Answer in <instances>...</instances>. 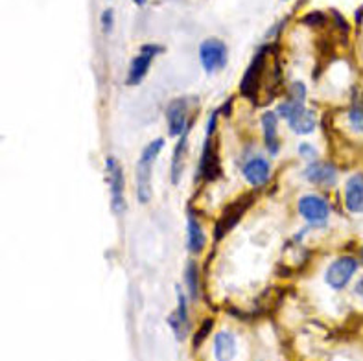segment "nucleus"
<instances>
[{
    "label": "nucleus",
    "instance_id": "obj_1",
    "mask_svg": "<svg viewBox=\"0 0 363 361\" xmlns=\"http://www.w3.org/2000/svg\"><path fill=\"white\" fill-rule=\"evenodd\" d=\"M279 115L284 116L290 128L299 135H308L315 129V116L303 106V101L290 100L279 107Z\"/></svg>",
    "mask_w": 363,
    "mask_h": 361
},
{
    "label": "nucleus",
    "instance_id": "obj_10",
    "mask_svg": "<svg viewBox=\"0 0 363 361\" xmlns=\"http://www.w3.org/2000/svg\"><path fill=\"white\" fill-rule=\"evenodd\" d=\"M304 177L313 184L332 187V184L336 183L337 172L334 166L327 165V162H315V165H310L308 168L304 170Z\"/></svg>",
    "mask_w": 363,
    "mask_h": 361
},
{
    "label": "nucleus",
    "instance_id": "obj_21",
    "mask_svg": "<svg viewBox=\"0 0 363 361\" xmlns=\"http://www.w3.org/2000/svg\"><path fill=\"white\" fill-rule=\"evenodd\" d=\"M211 328H212V319H207L201 325V328H199V332L196 334V338H194V347L198 348L199 345L203 343V338H207L208 332H211Z\"/></svg>",
    "mask_w": 363,
    "mask_h": 361
},
{
    "label": "nucleus",
    "instance_id": "obj_12",
    "mask_svg": "<svg viewBox=\"0 0 363 361\" xmlns=\"http://www.w3.org/2000/svg\"><path fill=\"white\" fill-rule=\"evenodd\" d=\"M345 206L349 212L363 214V177L354 175L347 181Z\"/></svg>",
    "mask_w": 363,
    "mask_h": 361
},
{
    "label": "nucleus",
    "instance_id": "obj_8",
    "mask_svg": "<svg viewBox=\"0 0 363 361\" xmlns=\"http://www.w3.org/2000/svg\"><path fill=\"white\" fill-rule=\"evenodd\" d=\"M247 205H249V199L247 197H244V199L236 201L235 205H230L229 209H225L223 216H221L220 220H218L216 231H214V236H216V240L223 238V236H225V234L229 233V231L233 229L236 223H238L240 218H242V214H244L245 209H247Z\"/></svg>",
    "mask_w": 363,
    "mask_h": 361
},
{
    "label": "nucleus",
    "instance_id": "obj_6",
    "mask_svg": "<svg viewBox=\"0 0 363 361\" xmlns=\"http://www.w3.org/2000/svg\"><path fill=\"white\" fill-rule=\"evenodd\" d=\"M266 48L258 52L253 61H251V65H249V69L245 70V76L242 79V92L245 96L253 98L257 94L258 87H260V78H262L264 67H266Z\"/></svg>",
    "mask_w": 363,
    "mask_h": 361
},
{
    "label": "nucleus",
    "instance_id": "obj_20",
    "mask_svg": "<svg viewBox=\"0 0 363 361\" xmlns=\"http://www.w3.org/2000/svg\"><path fill=\"white\" fill-rule=\"evenodd\" d=\"M349 122L354 131L363 133V107L354 106L349 111Z\"/></svg>",
    "mask_w": 363,
    "mask_h": 361
},
{
    "label": "nucleus",
    "instance_id": "obj_14",
    "mask_svg": "<svg viewBox=\"0 0 363 361\" xmlns=\"http://www.w3.org/2000/svg\"><path fill=\"white\" fill-rule=\"evenodd\" d=\"M201 174L207 181H214L220 175V159H218V153L214 146H212L211 138H207L205 146H203Z\"/></svg>",
    "mask_w": 363,
    "mask_h": 361
},
{
    "label": "nucleus",
    "instance_id": "obj_9",
    "mask_svg": "<svg viewBox=\"0 0 363 361\" xmlns=\"http://www.w3.org/2000/svg\"><path fill=\"white\" fill-rule=\"evenodd\" d=\"M186 116H189V107L184 100H174L166 111L168 118V131L172 137H179L186 129Z\"/></svg>",
    "mask_w": 363,
    "mask_h": 361
},
{
    "label": "nucleus",
    "instance_id": "obj_16",
    "mask_svg": "<svg viewBox=\"0 0 363 361\" xmlns=\"http://www.w3.org/2000/svg\"><path fill=\"white\" fill-rule=\"evenodd\" d=\"M214 354L218 361H230L236 354V339L229 332H220L214 339Z\"/></svg>",
    "mask_w": 363,
    "mask_h": 361
},
{
    "label": "nucleus",
    "instance_id": "obj_26",
    "mask_svg": "<svg viewBox=\"0 0 363 361\" xmlns=\"http://www.w3.org/2000/svg\"><path fill=\"white\" fill-rule=\"evenodd\" d=\"M354 291H356V295H359V297L363 299V277L358 280V284H356Z\"/></svg>",
    "mask_w": 363,
    "mask_h": 361
},
{
    "label": "nucleus",
    "instance_id": "obj_24",
    "mask_svg": "<svg viewBox=\"0 0 363 361\" xmlns=\"http://www.w3.org/2000/svg\"><path fill=\"white\" fill-rule=\"evenodd\" d=\"M101 26L106 32H111V26H113V9H106L101 13Z\"/></svg>",
    "mask_w": 363,
    "mask_h": 361
},
{
    "label": "nucleus",
    "instance_id": "obj_5",
    "mask_svg": "<svg viewBox=\"0 0 363 361\" xmlns=\"http://www.w3.org/2000/svg\"><path fill=\"white\" fill-rule=\"evenodd\" d=\"M107 174H109L111 196H113V211L122 214L125 209L124 201V174L115 159H107Z\"/></svg>",
    "mask_w": 363,
    "mask_h": 361
},
{
    "label": "nucleus",
    "instance_id": "obj_3",
    "mask_svg": "<svg viewBox=\"0 0 363 361\" xmlns=\"http://www.w3.org/2000/svg\"><path fill=\"white\" fill-rule=\"evenodd\" d=\"M199 61L203 69L207 72H214L218 69H223L227 63V48L225 45L218 39H207L199 46Z\"/></svg>",
    "mask_w": 363,
    "mask_h": 361
},
{
    "label": "nucleus",
    "instance_id": "obj_13",
    "mask_svg": "<svg viewBox=\"0 0 363 361\" xmlns=\"http://www.w3.org/2000/svg\"><path fill=\"white\" fill-rule=\"evenodd\" d=\"M152 162L140 157L137 168V192H138V201L147 203L152 197Z\"/></svg>",
    "mask_w": 363,
    "mask_h": 361
},
{
    "label": "nucleus",
    "instance_id": "obj_18",
    "mask_svg": "<svg viewBox=\"0 0 363 361\" xmlns=\"http://www.w3.org/2000/svg\"><path fill=\"white\" fill-rule=\"evenodd\" d=\"M184 157H186V135H183L179 144L175 146L174 157H172V183H179L184 168Z\"/></svg>",
    "mask_w": 363,
    "mask_h": 361
},
{
    "label": "nucleus",
    "instance_id": "obj_4",
    "mask_svg": "<svg viewBox=\"0 0 363 361\" xmlns=\"http://www.w3.org/2000/svg\"><path fill=\"white\" fill-rule=\"evenodd\" d=\"M299 212L308 223L323 225L327 223L328 216H330V206L323 197L304 196L299 201Z\"/></svg>",
    "mask_w": 363,
    "mask_h": 361
},
{
    "label": "nucleus",
    "instance_id": "obj_19",
    "mask_svg": "<svg viewBox=\"0 0 363 361\" xmlns=\"http://www.w3.org/2000/svg\"><path fill=\"white\" fill-rule=\"evenodd\" d=\"M184 279H186V288H189L190 297L196 299L198 297V288H199V280H198V267L194 262H190L186 265V274H184Z\"/></svg>",
    "mask_w": 363,
    "mask_h": 361
},
{
    "label": "nucleus",
    "instance_id": "obj_11",
    "mask_svg": "<svg viewBox=\"0 0 363 361\" xmlns=\"http://www.w3.org/2000/svg\"><path fill=\"white\" fill-rule=\"evenodd\" d=\"M244 177L253 187H260L269 179V162L264 157H255L244 166Z\"/></svg>",
    "mask_w": 363,
    "mask_h": 361
},
{
    "label": "nucleus",
    "instance_id": "obj_22",
    "mask_svg": "<svg viewBox=\"0 0 363 361\" xmlns=\"http://www.w3.org/2000/svg\"><path fill=\"white\" fill-rule=\"evenodd\" d=\"M304 92H306V89H304L303 83H299V82L294 83V85H291V100L303 101L304 96H306Z\"/></svg>",
    "mask_w": 363,
    "mask_h": 361
},
{
    "label": "nucleus",
    "instance_id": "obj_25",
    "mask_svg": "<svg viewBox=\"0 0 363 361\" xmlns=\"http://www.w3.org/2000/svg\"><path fill=\"white\" fill-rule=\"evenodd\" d=\"M304 23L306 24H323L325 23V15L323 13H310L304 17Z\"/></svg>",
    "mask_w": 363,
    "mask_h": 361
},
{
    "label": "nucleus",
    "instance_id": "obj_15",
    "mask_svg": "<svg viewBox=\"0 0 363 361\" xmlns=\"http://www.w3.org/2000/svg\"><path fill=\"white\" fill-rule=\"evenodd\" d=\"M262 129H264V142H266L267 151L272 155L279 153V133H277V115L267 111L262 116Z\"/></svg>",
    "mask_w": 363,
    "mask_h": 361
},
{
    "label": "nucleus",
    "instance_id": "obj_28",
    "mask_svg": "<svg viewBox=\"0 0 363 361\" xmlns=\"http://www.w3.org/2000/svg\"><path fill=\"white\" fill-rule=\"evenodd\" d=\"M362 256H363V249H362Z\"/></svg>",
    "mask_w": 363,
    "mask_h": 361
},
{
    "label": "nucleus",
    "instance_id": "obj_7",
    "mask_svg": "<svg viewBox=\"0 0 363 361\" xmlns=\"http://www.w3.org/2000/svg\"><path fill=\"white\" fill-rule=\"evenodd\" d=\"M159 52H162L161 46H153V45L143 46V54L137 55V57L131 61V67H129V72H128L129 85H137V83L143 82V78L146 76L147 70H150L152 60L159 54Z\"/></svg>",
    "mask_w": 363,
    "mask_h": 361
},
{
    "label": "nucleus",
    "instance_id": "obj_17",
    "mask_svg": "<svg viewBox=\"0 0 363 361\" xmlns=\"http://www.w3.org/2000/svg\"><path fill=\"white\" fill-rule=\"evenodd\" d=\"M189 251L194 255H199L205 247V233L201 231V225L198 223V220L194 216H189Z\"/></svg>",
    "mask_w": 363,
    "mask_h": 361
},
{
    "label": "nucleus",
    "instance_id": "obj_27",
    "mask_svg": "<svg viewBox=\"0 0 363 361\" xmlns=\"http://www.w3.org/2000/svg\"><path fill=\"white\" fill-rule=\"evenodd\" d=\"M133 2L137 6H144V4H146V0H133Z\"/></svg>",
    "mask_w": 363,
    "mask_h": 361
},
{
    "label": "nucleus",
    "instance_id": "obj_2",
    "mask_svg": "<svg viewBox=\"0 0 363 361\" xmlns=\"http://www.w3.org/2000/svg\"><path fill=\"white\" fill-rule=\"evenodd\" d=\"M356 271H358V260L352 256H341V258L332 262L325 279L332 289H343L354 277Z\"/></svg>",
    "mask_w": 363,
    "mask_h": 361
},
{
    "label": "nucleus",
    "instance_id": "obj_23",
    "mask_svg": "<svg viewBox=\"0 0 363 361\" xmlns=\"http://www.w3.org/2000/svg\"><path fill=\"white\" fill-rule=\"evenodd\" d=\"M299 153H301V157H304V159H308V160H312L318 157V151H315V148H313L312 144H306V142L299 146Z\"/></svg>",
    "mask_w": 363,
    "mask_h": 361
}]
</instances>
